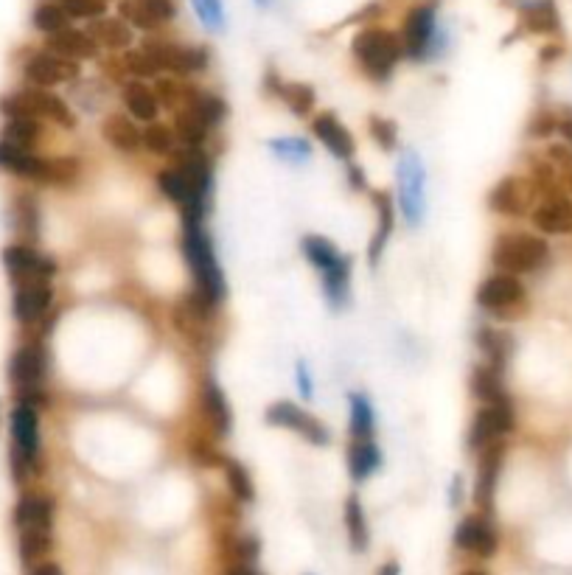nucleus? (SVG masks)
<instances>
[{"instance_id":"f257e3e1","label":"nucleus","mask_w":572,"mask_h":575,"mask_svg":"<svg viewBox=\"0 0 572 575\" xmlns=\"http://www.w3.org/2000/svg\"><path fill=\"white\" fill-rule=\"evenodd\" d=\"M202 222L205 219L183 216V253H186L188 270L197 281V292H202L211 303H219L225 301V295H228V284H225V275L219 270L211 236H208Z\"/></svg>"},{"instance_id":"f03ea898","label":"nucleus","mask_w":572,"mask_h":575,"mask_svg":"<svg viewBox=\"0 0 572 575\" xmlns=\"http://www.w3.org/2000/svg\"><path fill=\"white\" fill-rule=\"evenodd\" d=\"M301 250L306 259L315 264L323 281V292L331 306H345L348 303V287H351V261L345 259L337 247L323 236H303Z\"/></svg>"},{"instance_id":"7ed1b4c3","label":"nucleus","mask_w":572,"mask_h":575,"mask_svg":"<svg viewBox=\"0 0 572 575\" xmlns=\"http://www.w3.org/2000/svg\"><path fill=\"white\" fill-rule=\"evenodd\" d=\"M550 259V247L542 236L533 233H505L494 242L491 264L508 275H525L542 270Z\"/></svg>"},{"instance_id":"20e7f679","label":"nucleus","mask_w":572,"mask_h":575,"mask_svg":"<svg viewBox=\"0 0 572 575\" xmlns=\"http://www.w3.org/2000/svg\"><path fill=\"white\" fill-rule=\"evenodd\" d=\"M351 51L357 57L359 68L376 82L390 79V73L396 71L401 54H404L399 37L387 29H362L354 37Z\"/></svg>"},{"instance_id":"39448f33","label":"nucleus","mask_w":572,"mask_h":575,"mask_svg":"<svg viewBox=\"0 0 572 575\" xmlns=\"http://www.w3.org/2000/svg\"><path fill=\"white\" fill-rule=\"evenodd\" d=\"M0 113L6 118H37V121L48 118L59 127H68V130L76 124L71 107L59 96H54L51 90H43V87H26V90L3 96L0 99Z\"/></svg>"},{"instance_id":"423d86ee","label":"nucleus","mask_w":572,"mask_h":575,"mask_svg":"<svg viewBox=\"0 0 572 575\" xmlns=\"http://www.w3.org/2000/svg\"><path fill=\"white\" fill-rule=\"evenodd\" d=\"M40 458V416L34 407L17 404L12 410V475L17 483H26Z\"/></svg>"},{"instance_id":"0eeeda50","label":"nucleus","mask_w":572,"mask_h":575,"mask_svg":"<svg viewBox=\"0 0 572 575\" xmlns=\"http://www.w3.org/2000/svg\"><path fill=\"white\" fill-rule=\"evenodd\" d=\"M427 180L424 163L415 152H401L399 158V211L407 225H418L427 214Z\"/></svg>"},{"instance_id":"6e6552de","label":"nucleus","mask_w":572,"mask_h":575,"mask_svg":"<svg viewBox=\"0 0 572 575\" xmlns=\"http://www.w3.org/2000/svg\"><path fill=\"white\" fill-rule=\"evenodd\" d=\"M514 427L516 413L508 396H500L497 402L483 404V407L477 410V416H474L472 430H469V449H472V452H483L488 444L502 441L508 432H514Z\"/></svg>"},{"instance_id":"1a4fd4ad","label":"nucleus","mask_w":572,"mask_h":575,"mask_svg":"<svg viewBox=\"0 0 572 575\" xmlns=\"http://www.w3.org/2000/svg\"><path fill=\"white\" fill-rule=\"evenodd\" d=\"M45 376H48V351H45L43 340L20 345L9 360V379L15 385V396L43 390Z\"/></svg>"},{"instance_id":"9d476101","label":"nucleus","mask_w":572,"mask_h":575,"mask_svg":"<svg viewBox=\"0 0 572 575\" xmlns=\"http://www.w3.org/2000/svg\"><path fill=\"white\" fill-rule=\"evenodd\" d=\"M435 31H438V3L427 0L418 3L404 20V34H401V48L410 59H424L435 45Z\"/></svg>"},{"instance_id":"9b49d317","label":"nucleus","mask_w":572,"mask_h":575,"mask_svg":"<svg viewBox=\"0 0 572 575\" xmlns=\"http://www.w3.org/2000/svg\"><path fill=\"white\" fill-rule=\"evenodd\" d=\"M143 51L152 57V62L158 65V71H172L177 76L183 73L205 71L208 65V51L197 48V45H177L166 43V40H149L143 45Z\"/></svg>"},{"instance_id":"f8f14e48","label":"nucleus","mask_w":572,"mask_h":575,"mask_svg":"<svg viewBox=\"0 0 572 575\" xmlns=\"http://www.w3.org/2000/svg\"><path fill=\"white\" fill-rule=\"evenodd\" d=\"M3 264H6V273L15 284L23 281H51L57 273V264L43 256L34 245H9L3 250Z\"/></svg>"},{"instance_id":"ddd939ff","label":"nucleus","mask_w":572,"mask_h":575,"mask_svg":"<svg viewBox=\"0 0 572 575\" xmlns=\"http://www.w3.org/2000/svg\"><path fill=\"white\" fill-rule=\"evenodd\" d=\"M267 421H270L272 427H281V430L301 435V438H306L309 444L315 446L329 444V430H326V424H323L320 418L309 416V413L301 410L298 404L275 402L270 410H267Z\"/></svg>"},{"instance_id":"4468645a","label":"nucleus","mask_w":572,"mask_h":575,"mask_svg":"<svg viewBox=\"0 0 572 575\" xmlns=\"http://www.w3.org/2000/svg\"><path fill=\"white\" fill-rule=\"evenodd\" d=\"M54 303V287L51 281H23L15 284L12 312L20 326H37Z\"/></svg>"},{"instance_id":"2eb2a0df","label":"nucleus","mask_w":572,"mask_h":575,"mask_svg":"<svg viewBox=\"0 0 572 575\" xmlns=\"http://www.w3.org/2000/svg\"><path fill=\"white\" fill-rule=\"evenodd\" d=\"M505 452H508L505 441H494V444H488L480 452V469H477V483H474V503H477L483 517H488L491 508H494V494H497V480H500Z\"/></svg>"},{"instance_id":"dca6fc26","label":"nucleus","mask_w":572,"mask_h":575,"mask_svg":"<svg viewBox=\"0 0 572 575\" xmlns=\"http://www.w3.org/2000/svg\"><path fill=\"white\" fill-rule=\"evenodd\" d=\"M23 76L31 87H48L65 85V82H73L79 76V65L71 62V59H62L51 51H43V54H34L29 57V62L23 65Z\"/></svg>"},{"instance_id":"f3484780","label":"nucleus","mask_w":572,"mask_h":575,"mask_svg":"<svg viewBox=\"0 0 572 575\" xmlns=\"http://www.w3.org/2000/svg\"><path fill=\"white\" fill-rule=\"evenodd\" d=\"M522 301H525V287H522L519 275L497 273L477 287V306L486 312H505Z\"/></svg>"},{"instance_id":"a211bd4d","label":"nucleus","mask_w":572,"mask_h":575,"mask_svg":"<svg viewBox=\"0 0 572 575\" xmlns=\"http://www.w3.org/2000/svg\"><path fill=\"white\" fill-rule=\"evenodd\" d=\"M455 545L466 553L480 556V559H491L500 547V536L494 531V525L488 522V517L472 514V517L460 519L458 531H455Z\"/></svg>"},{"instance_id":"6ab92c4d","label":"nucleus","mask_w":572,"mask_h":575,"mask_svg":"<svg viewBox=\"0 0 572 575\" xmlns=\"http://www.w3.org/2000/svg\"><path fill=\"white\" fill-rule=\"evenodd\" d=\"M533 225L547 233V236H564L572 233V200H567L564 194L550 191L533 211H530Z\"/></svg>"},{"instance_id":"aec40b11","label":"nucleus","mask_w":572,"mask_h":575,"mask_svg":"<svg viewBox=\"0 0 572 575\" xmlns=\"http://www.w3.org/2000/svg\"><path fill=\"white\" fill-rule=\"evenodd\" d=\"M17 531H48L54 533V503L45 494H23L15 505Z\"/></svg>"},{"instance_id":"412c9836","label":"nucleus","mask_w":572,"mask_h":575,"mask_svg":"<svg viewBox=\"0 0 572 575\" xmlns=\"http://www.w3.org/2000/svg\"><path fill=\"white\" fill-rule=\"evenodd\" d=\"M0 169L17 174V177H26V180H34V183H45L48 158L34 155L31 149H20V146L0 141Z\"/></svg>"},{"instance_id":"4be33fe9","label":"nucleus","mask_w":572,"mask_h":575,"mask_svg":"<svg viewBox=\"0 0 572 575\" xmlns=\"http://www.w3.org/2000/svg\"><path fill=\"white\" fill-rule=\"evenodd\" d=\"M530 191L519 177H502L488 194V208L502 216H522L530 205Z\"/></svg>"},{"instance_id":"5701e85b","label":"nucleus","mask_w":572,"mask_h":575,"mask_svg":"<svg viewBox=\"0 0 572 575\" xmlns=\"http://www.w3.org/2000/svg\"><path fill=\"white\" fill-rule=\"evenodd\" d=\"M312 132H315L317 141L326 146L331 155H337L340 160L354 158V138H351V132L340 124L337 115L331 113L315 115V118H312Z\"/></svg>"},{"instance_id":"b1692460","label":"nucleus","mask_w":572,"mask_h":575,"mask_svg":"<svg viewBox=\"0 0 572 575\" xmlns=\"http://www.w3.org/2000/svg\"><path fill=\"white\" fill-rule=\"evenodd\" d=\"M48 51L62 59L79 62V59L99 57V43H96L87 31L65 29L59 31V34H54V37H48Z\"/></svg>"},{"instance_id":"393cba45","label":"nucleus","mask_w":572,"mask_h":575,"mask_svg":"<svg viewBox=\"0 0 572 575\" xmlns=\"http://www.w3.org/2000/svg\"><path fill=\"white\" fill-rule=\"evenodd\" d=\"M121 101H124V107H127V113L132 121L155 124V118H158V110H160V101H158V96H155V90L143 85L141 79H132V82L124 85V90H121Z\"/></svg>"},{"instance_id":"a878e982","label":"nucleus","mask_w":572,"mask_h":575,"mask_svg":"<svg viewBox=\"0 0 572 575\" xmlns=\"http://www.w3.org/2000/svg\"><path fill=\"white\" fill-rule=\"evenodd\" d=\"M101 132H104V138H107V144L115 146L118 152H124V155H132V152H138L143 146L141 135L143 130H138V124L124 113H113L104 118V124H101Z\"/></svg>"},{"instance_id":"bb28decb","label":"nucleus","mask_w":572,"mask_h":575,"mask_svg":"<svg viewBox=\"0 0 572 575\" xmlns=\"http://www.w3.org/2000/svg\"><path fill=\"white\" fill-rule=\"evenodd\" d=\"M373 205H376V214H379V228L373 233L371 247H368V261L376 267V261L382 259V253H385L387 239H390V233H393V225H396V205H393V200L387 197L385 191H376V194H373Z\"/></svg>"},{"instance_id":"cd10ccee","label":"nucleus","mask_w":572,"mask_h":575,"mask_svg":"<svg viewBox=\"0 0 572 575\" xmlns=\"http://www.w3.org/2000/svg\"><path fill=\"white\" fill-rule=\"evenodd\" d=\"M202 407H205V416L211 421V427H214L219 435H228L230 424H233V413H230L225 390L216 385L214 376L205 379V388H202Z\"/></svg>"},{"instance_id":"c85d7f7f","label":"nucleus","mask_w":572,"mask_h":575,"mask_svg":"<svg viewBox=\"0 0 572 575\" xmlns=\"http://www.w3.org/2000/svg\"><path fill=\"white\" fill-rule=\"evenodd\" d=\"M561 20H558V6L553 0H533L522 6V29L530 34H556Z\"/></svg>"},{"instance_id":"c756f323","label":"nucleus","mask_w":572,"mask_h":575,"mask_svg":"<svg viewBox=\"0 0 572 575\" xmlns=\"http://www.w3.org/2000/svg\"><path fill=\"white\" fill-rule=\"evenodd\" d=\"M186 110L191 113H197L208 124V127H216V124H222L225 118H228V104L214 96V93H205L200 87H191L188 85L186 93V104H183Z\"/></svg>"},{"instance_id":"7c9ffc66","label":"nucleus","mask_w":572,"mask_h":575,"mask_svg":"<svg viewBox=\"0 0 572 575\" xmlns=\"http://www.w3.org/2000/svg\"><path fill=\"white\" fill-rule=\"evenodd\" d=\"M379 463H382V452L373 441H351V446H348V475L357 483L368 480L379 469Z\"/></svg>"},{"instance_id":"2f4dec72","label":"nucleus","mask_w":572,"mask_h":575,"mask_svg":"<svg viewBox=\"0 0 572 575\" xmlns=\"http://www.w3.org/2000/svg\"><path fill=\"white\" fill-rule=\"evenodd\" d=\"M87 34L99 45L113 48V51L129 48V43H132V26H127L121 17H99V20L90 26Z\"/></svg>"},{"instance_id":"473e14b6","label":"nucleus","mask_w":572,"mask_h":575,"mask_svg":"<svg viewBox=\"0 0 572 575\" xmlns=\"http://www.w3.org/2000/svg\"><path fill=\"white\" fill-rule=\"evenodd\" d=\"M345 531H348V542L357 553H365L371 545V528H368V517L365 508L359 503L357 494H351L345 500Z\"/></svg>"},{"instance_id":"72a5a7b5","label":"nucleus","mask_w":572,"mask_h":575,"mask_svg":"<svg viewBox=\"0 0 572 575\" xmlns=\"http://www.w3.org/2000/svg\"><path fill=\"white\" fill-rule=\"evenodd\" d=\"M348 407H351V441H373L376 416H373L371 399L365 393H351Z\"/></svg>"},{"instance_id":"f704fd0d","label":"nucleus","mask_w":572,"mask_h":575,"mask_svg":"<svg viewBox=\"0 0 572 575\" xmlns=\"http://www.w3.org/2000/svg\"><path fill=\"white\" fill-rule=\"evenodd\" d=\"M208 124L202 121L200 115L191 113L186 107H180L177 115H174V135L188 146V149H200L205 144V138H208Z\"/></svg>"},{"instance_id":"c9c22d12","label":"nucleus","mask_w":572,"mask_h":575,"mask_svg":"<svg viewBox=\"0 0 572 575\" xmlns=\"http://www.w3.org/2000/svg\"><path fill=\"white\" fill-rule=\"evenodd\" d=\"M502 371H497L494 365H477L472 374V393L480 399V402H497L500 396H505L502 390Z\"/></svg>"},{"instance_id":"e433bc0d","label":"nucleus","mask_w":572,"mask_h":575,"mask_svg":"<svg viewBox=\"0 0 572 575\" xmlns=\"http://www.w3.org/2000/svg\"><path fill=\"white\" fill-rule=\"evenodd\" d=\"M40 132H43V127L37 118H9L3 127V141L34 152V144L40 141Z\"/></svg>"},{"instance_id":"4c0bfd02","label":"nucleus","mask_w":572,"mask_h":575,"mask_svg":"<svg viewBox=\"0 0 572 575\" xmlns=\"http://www.w3.org/2000/svg\"><path fill=\"white\" fill-rule=\"evenodd\" d=\"M222 472H225V477H228L230 491H233V497H236L239 503H253V500H256L253 477H250V472L244 469L239 460H233V458L222 460Z\"/></svg>"},{"instance_id":"58836bf2","label":"nucleus","mask_w":572,"mask_h":575,"mask_svg":"<svg viewBox=\"0 0 572 575\" xmlns=\"http://www.w3.org/2000/svg\"><path fill=\"white\" fill-rule=\"evenodd\" d=\"M54 545V533L48 531H17V550L20 559L26 564H40V559L48 556V550Z\"/></svg>"},{"instance_id":"ea45409f","label":"nucleus","mask_w":572,"mask_h":575,"mask_svg":"<svg viewBox=\"0 0 572 575\" xmlns=\"http://www.w3.org/2000/svg\"><path fill=\"white\" fill-rule=\"evenodd\" d=\"M275 93L289 104L292 113L301 115V118H306V115L315 110V90H312V85H303V82H281V87H278Z\"/></svg>"},{"instance_id":"a19ab883","label":"nucleus","mask_w":572,"mask_h":575,"mask_svg":"<svg viewBox=\"0 0 572 575\" xmlns=\"http://www.w3.org/2000/svg\"><path fill=\"white\" fill-rule=\"evenodd\" d=\"M477 345L483 348V354L488 357V365H494L497 371H502V365L508 360V351H511V340L494 329H480L477 331Z\"/></svg>"},{"instance_id":"79ce46f5","label":"nucleus","mask_w":572,"mask_h":575,"mask_svg":"<svg viewBox=\"0 0 572 575\" xmlns=\"http://www.w3.org/2000/svg\"><path fill=\"white\" fill-rule=\"evenodd\" d=\"M68 20H71V17L65 15V9H62L59 3H40V6L34 9V29L43 31L48 37H54L59 31L68 29Z\"/></svg>"},{"instance_id":"37998d69","label":"nucleus","mask_w":572,"mask_h":575,"mask_svg":"<svg viewBox=\"0 0 572 575\" xmlns=\"http://www.w3.org/2000/svg\"><path fill=\"white\" fill-rule=\"evenodd\" d=\"M143 149H149L152 155H172L174 152V132L166 124H149L141 135Z\"/></svg>"},{"instance_id":"c03bdc74","label":"nucleus","mask_w":572,"mask_h":575,"mask_svg":"<svg viewBox=\"0 0 572 575\" xmlns=\"http://www.w3.org/2000/svg\"><path fill=\"white\" fill-rule=\"evenodd\" d=\"M270 149L289 163H306L312 158V146L306 138H275V141H270Z\"/></svg>"},{"instance_id":"a18cd8bd","label":"nucleus","mask_w":572,"mask_h":575,"mask_svg":"<svg viewBox=\"0 0 572 575\" xmlns=\"http://www.w3.org/2000/svg\"><path fill=\"white\" fill-rule=\"evenodd\" d=\"M79 177V163L73 158H54L48 160V177L45 186H71Z\"/></svg>"},{"instance_id":"49530a36","label":"nucleus","mask_w":572,"mask_h":575,"mask_svg":"<svg viewBox=\"0 0 572 575\" xmlns=\"http://www.w3.org/2000/svg\"><path fill=\"white\" fill-rule=\"evenodd\" d=\"M118 12H121V20H124L127 26H132V29L152 31L160 26L158 20L149 15L138 0H121V9H118Z\"/></svg>"},{"instance_id":"de8ad7c7","label":"nucleus","mask_w":572,"mask_h":575,"mask_svg":"<svg viewBox=\"0 0 572 575\" xmlns=\"http://www.w3.org/2000/svg\"><path fill=\"white\" fill-rule=\"evenodd\" d=\"M194 3V12L202 20V26L208 31H222L225 29V9H222V0H191Z\"/></svg>"},{"instance_id":"09e8293b","label":"nucleus","mask_w":572,"mask_h":575,"mask_svg":"<svg viewBox=\"0 0 572 575\" xmlns=\"http://www.w3.org/2000/svg\"><path fill=\"white\" fill-rule=\"evenodd\" d=\"M59 6L65 9V15L79 20H99L107 12L104 0H59Z\"/></svg>"},{"instance_id":"8fccbe9b","label":"nucleus","mask_w":572,"mask_h":575,"mask_svg":"<svg viewBox=\"0 0 572 575\" xmlns=\"http://www.w3.org/2000/svg\"><path fill=\"white\" fill-rule=\"evenodd\" d=\"M371 135L385 152H393L399 146V130L390 118H371Z\"/></svg>"},{"instance_id":"3c124183","label":"nucleus","mask_w":572,"mask_h":575,"mask_svg":"<svg viewBox=\"0 0 572 575\" xmlns=\"http://www.w3.org/2000/svg\"><path fill=\"white\" fill-rule=\"evenodd\" d=\"M124 71L132 73V76H141V79H146V76H158V65L152 62V57L146 54V51H127L124 54Z\"/></svg>"},{"instance_id":"603ef678","label":"nucleus","mask_w":572,"mask_h":575,"mask_svg":"<svg viewBox=\"0 0 572 575\" xmlns=\"http://www.w3.org/2000/svg\"><path fill=\"white\" fill-rule=\"evenodd\" d=\"M17 219H20V228L29 233V239H34L37 236V208L29 197H20L17 202Z\"/></svg>"},{"instance_id":"864d4df0","label":"nucleus","mask_w":572,"mask_h":575,"mask_svg":"<svg viewBox=\"0 0 572 575\" xmlns=\"http://www.w3.org/2000/svg\"><path fill=\"white\" fill-rule=\"evenodd\" d=\"M138 3H141L149 15L158 20L160 26H163V23H169V20L177 15V6H174V0H138Z\"/></svg>"},{"instance_id":"5fc2aeb1","label":"nucleus","mask_w":572,"mask_h":575,"mask_svg":"<svg viewBox=\"0 0 572 575\" xmlns=\"http://www.w3.org/2000/svg\"><path fill=\"white\" fill-rule=\"evenodd\" d=\"M558 130V118L553 113H539L536 115V121L530 124V135H536V138H544V135H550V132Z\"/></svg>"},{"instance_id":"6e6d98bb","label":"nucleus","mask_w":572,"mask_h":575,"mask_svg":"<svg viewBox=\"0 0 572 575\" xmlns=\"http://www.w3.org/2000/svg\"><path fill=\"white\" fill-rule=\"evenodd\" d=\"M298 388H301L303 399L315 396V382H312V371H309L306 362H298Z\"/></svg>"},{"instance_id":"4d7b16f0","label":"nucleus","mask_w":572,"mask_h":575,"mask_svg":"<svg viewBox=\"0 0 572 575\" xmlns=\"http://www.w3.org/2000/svg\"><path fill=\"white\" fill-rule=\"evenodd\" d=\"M348 186L354 188V191H365V186H368L359 166H348Z\"/></svg>"},{"instance_id":"13d9d810","label":"nucleus","mask_w":572,"mask_h":575,"mask_svg":"<svg viewBox=\"0 0 572 575\" xmlns=\"http://www.w3.org/2000/svg\"><path fill=\"white\" fill-rule=\"evenodd\" d=\"M31 575H62V570H59V564H54V561H40V564L31 570Z\"/></svg>"},{"instance_id":"bf43d9fd","label":"nucleus","mask_w":572,"mask_h":575,"mask_svg":"<svg viewBox=\"0 0 572 575\" xmlns=\"http://www.w3.org/2000/svg\"><path fill=\"white\" fill-rule=\"evenodd\" d=\"M376 575H401L399 561H385V564L379 567V573H376Z\"/></svg>"},{"instance_id":"052dcab7","label":"nucleus","mask_w":572,"mask_h":575,"mask_svg":"<svg viewBox=\"0 0 572 575\" xmlns=\"http://www.w3.org/2000/svg\"><path fill=\"white\" fill-rule=\"evenodd\" d=\"M225 575H258L250 564H233Z\"/></svg>"},{"instance_id":"680f3d73","label":"nucleus","mask_w":572,"mask_h":575,"mask_svg":"<svg viewBox=\"0 0 572 575\" xmlns=\"http://www.w3.org/2000/svg\"><path fill=\"white\" fill-rule=\"evenodd\" d=\"M452 503H460V477H455V483H452Z\"/></svg>"},{"instance_id":"e2e57ef3","label":"nucleus","mask_w":572,"mask_h":575,"mask_svg":"<svg viewBox=\"0 0 572 575\" xmlns=\"http://www.w3.org/2000/svg\"><path fill=\"white\" fill-rule=\"evenodd\" d=\"M258 6H270V0H256Z\"/></svg>"},{"instance_id":"0e129e2a","label":"nucleus","mask_w":572,"mask_h":575,"mask_svg":"<svg viewBox=\"0 0 572 575\" xmlns=\"http://www.w3.org/2000/svg\"><path fill=\"white\" fill-rule=\"evenodd\" d=\"M466 575H486V573H466Z\"/></svg>"},{"instance_id":"69168bd1","label":"nucleus","mask_w":572,"mask_h":575,"mask_svg":"<svg viewBox=\"0 0 572 575\" xmlns=\"http://www.w3.org/2000/svg\"><path fill=\"white\" fill-rule=\"evenodd\" d=\"M570 186H572V169H570Z\"/></svg>"}]
</instances>
